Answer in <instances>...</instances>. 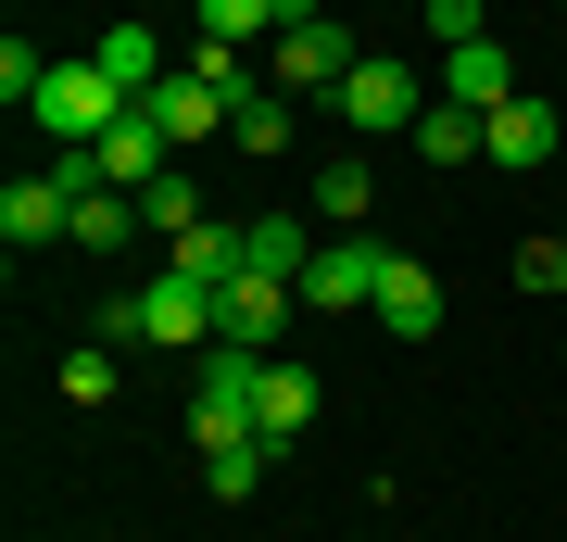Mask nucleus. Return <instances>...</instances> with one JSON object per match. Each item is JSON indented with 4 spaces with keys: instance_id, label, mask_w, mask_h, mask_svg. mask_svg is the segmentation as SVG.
Wrapping results in <instances>:
<instances>
[{
    "instance_id": "1",
    "label": "nucleus",
    "mask_w": 567,
    "mask_h": 542,
    "mask_svg": "<svg viewBox=\"0 0 567 542\" xmlns=\"http://www.w3.org/2000/svg\"><path fill=\"white\" fill-rule=\"evenodd\" d=\"M215 328H227V290L177 278V265H164L152 290H114L102 303V341H152V354H215Z\"/></svg>"
},
{
    "instance_id": "2",
    "label": "nucleus",
    "mask_w": 567,
    "mask_h": 542,
    "mask_svg": "<svg viewBox=\"0 0 567 542\" xmlns=\"http://www.w3.org/2000/svg\"><path fill=\"white\" fill-rule=\"evenodd\" d=\"M429 89H442V76H416L404 51H365L353 76H341V101H328V114H341L353 140H391V126H404V140H416V114H429Z\"/></svg>"
},
{
    "instance_id": "3",
    "label": "nucleus",
    "mask_w": 567,
    "mask_h": 542,
    "mask_svg": "<svg viewBox=\"0 0 567 542\" xmlns=\"http://www.w3.org/2000/svg\"><path fill=\"white\" fill-rule=\"evenodd\" d=\"M379 278H391V241H365V227H328V241L303 253V290L316 316H379Z\"/></svg>"
},
{
    "instance_id": "4",
    "label": "nucleus",
    "mask_w": 567,
    "mask_h": 542,
    "mask_svg": "<svg viewBox=\"0 0 567 542\" xmlns=\"http://www.w3.org/2000/svg\"><path fill=\"white\" fill-rule=\"evenodd\" d=\"M252 391H265V354L252 341H215L203 354V379H189V442H252Z\"/></svg>"
},
{
    "instance_id": "5",
    "label": "nucleus",
    "mask_w": 567,
    "mask_h": 542,
    "mask_svg": "<svg viewBox=\"0 0 567 542\" xmlns=\"http://www.w3.org/2000/svg\"><path fill=\"white\" fill-rule=\"evenodd\" d=\"M353 39H341V25H290V39H265V89H290V101H316V114H328V101H341V76H353Z\"/></svg>"
},
{
    "instance_id": "6",
    "label": "nucleus",
    "mask_w": 567,
    "mask_h": 542,
    "mask_svg": "<svg viewBox=\"0 0 567 542\" xmlns=\"http://www.w3.org/2000/svg\"><path fill=\"white\" fill-rule=\"evenodd\" d=\"M114 114H140V101H126V89L102 76V63H51V89H39V126H51V152H89Z\"/></svg>"
},
{
    "instance_id": "7",
    "label": "nucleus",
    "mask_w": 567,
    "mask_h": 542,
    "mask_svg": "<svg viewBox=\"0 0 567 542\" xmlns=\"http://www.w3.org/2000/svg\"><path fill=\"white\" fill-rule=\"evenodd\" d=\"M63 227H76V177H63V164H51V177H13V190H0V241H13V253L63 241Z\"/></svg>"
},
{
    "instance_id": "8",
    "label": "nucleus",
    "mask_w": 567,
    "mask_h": 542,
    "mask_svg": "<svg viewBox=\"0 0 567 542\" xmlns=\"http://www.w3.org/2000/svg\"><path fill=\"white\" fill-rule=\"evenodd\" d=\"M140 114H152V126H164V140H177V152H189V140H215V126H227V89L203 76V63H177V76H164V89L140 101Z\"/></svg>"
},
{
    "instance_id": "9",
    "label": "nucleus",
    "mask_w": 567,
    "mask_h": 542,
    "mask_svg": "<svg viewBox=\"0 0 567 542\" xmlns=\"http://www.w3.org/2000/svg\"><path fill=\"white\" fill-rule=\"evenodd\" d=\"M164 265H177V278H203V290H227V278H252V227L203 215V227H177V241H164Z\"/></svg>"
},
{
    "instance_id": "10",
    "label": "nucleus",
    "mask_w": 567,
    "mask_h": 542,
    "mask_svg": "<svg viewBox=\"0 0 567 542\" xmlns=\"http://www.w3.org/2000/svg\"><path fill=\"white\" fill-rule=\"evenodd\" d=\"M442 101H466V114H505V101H517V51H505V39L442 51Z\"/></svg>"
},
{
    "instance_id": "11",
    "label": "nucleus",
    "mask_w": 567,
    "mask_h": 542,
    "mask_svg": "<svg viewBox=\"0 0 567 542\" xmlns=\"http://www.w3.org/2000/svg\"><path fill=\"white\" fill-rule=\"evenodd\" d=\"M252 429H265V442H303V429H316V366H290V354H265V391H252Z\"/></svg>"
},
{
    "instance_id": "12",
    "label": "nucleus",
    "mask_w": 567,
    "mask_h": 542,
    "mask_svg": "<svg viewBox=\"0 0 567 542\" xmlns=\"http://www.w3.org/2000/svg\"><path fill=\"white\" fill-rule=\"evenodd\" d=\"M290 316H303V290H290V278H227V328H215V341L278 354V328H290Z\"/></svg>"
},
{
    "instance_id": "13",
    "label": "nucleus",
    "mask_w": 567,
    "mask_h": 542,
    "mask_svg": "<svg viewBox=\"0 0 567 542\" xmlns=\"http://www.w3.org/2000/svg\"><path fill=\"white\" fill-rule=\"evenodd\" d=\"M379 328H391V341H429V328H442V278H429L416 253H391V278H379Z\"/></svg>"
},
{
    "instance_id": "14",
    "label": "nucleus",
    "mask_w": 567,
    "mask_h": 542,
    "mask_svg": "<svg viewBox=\"0 0 567 542\" xmlns=\"http://www.w3.org/2000/svg\"><path fill=\"white\" fill-rule=\"evenodd\" d=\"M555 140H567V114L543 89H517L505 114H492V164H555Z\"/></svg>"
},
{
    "instance_id": "15",
    "label": "nucleus",
    "mask_w": 567,
    "mask_h": 542,
    "mask_svg": "<svg viewBox=\"0 0 567 542\" xmlns=\"http://www.w3.org/2000/svg\"><path fill=\"white\" fill-rule=\"evenodd\" d=\"M89 63H102V76H114L126 101H152L164 76H177V63H164V39H152V25H140V13H126V25H102V51H89Z\"/></svg>"
},
{
    "instance_id": "16",
    "label": "nucleus",
    "mask_w": 567,
    "mask_h": 542,
    "mask_svg": "<svg viewBox=\"0 0 567 542\" xmlns=\"http://www.w3.org/2000/svg\"><path fill=\"white\" fill-rule=\"evenodd\" d=\"M416 152H429V164H480V152H492V114H466V101H429V114H416Z\"/></svg>"
},
{
    "instance_id": "17",
    "label": "nucleus",
    "mask_w": 567,
    "mask_h": 542,
    "mask_svg": "<svg viewBox=\"0 0 567 542\" xmlns=\"http://www.w3.org/2000/svg\"><path fill=\"white\" fill-rule=\"evenodd\" d=\"M265 467H278V442H265V429H252V442H215V454H203V492H215V504H252Z\"/></svg>"
},
{
    "instance_id": "18",
    "label": "nucleus",
    "mask_w": 567,
    "mask_h": 542,
    "mask_svg": "<svg viewBox=\"0 0 567 542\" xmlns=\"http://www.w3.org/2000/svg\"><path fill=\"white\" fill-rule=\"evenodd\" d=\"M189 25L215 51H252V39H278V0H189Z\"/></svg>"
},
{
    "instance_id": "19",
    "label": "nucleus",
    "mask_w": 567,
    "mask_h": 542,
    "mask_svg": "<svg viewBox=\"0 0 567 542\" xmlns=\"http://www.w3.org/2000/svg\"><path fill=\"white\" fill-rule=\"evenodd\" d=\"M290 126H303V101H290V89H252L240 114H227V140H240V152H290Z\"/></svg>"
},
{
    "instance_id": "20",
    "label": "nucleus",
    "mask_w": 567,
    "mask_h": 542,
    "mask_svg": "<svg viewBox=\"0 0 567 542\" xmlns=\"http://www.w3.org/2000/svg\"><path fill=\"white\" fill-rule=\"evenodd\" d=\"M126 227H140V202H126V190H76V227H63V241H76V253H114Z\"/></svg>"
},
{
    "instance_id": "21",
    "label": "nucleus",
    "mask_w": 567,
    "mask_h": 542,
    "mask_svg": "<svg viewBox=\"0 0 567 542\" xmlns=\"http://www.w3.org/2000/svg\"><path fill=\"white\" fill-rule=\"evenodd\" d=\"M51 391H63V403H114V341H102V328H89V341L51 366Z\"/></svg>"
},
{
    "instance_id": "22",
    "label": "nucleus",
    "mask_w": 567,
    "mask_h": 542,
    "mask_svg": "<svg viewBox=\"0 0 567 542\" xmlns=\"http://www.w3.org/2000/svg\"><path fill=\"white\" fill-rule=\"evenodd\" d=\"M303 227H290V215H252V278H303Z\"/></svg>"
},
{
    "instance_id": "23",
    "label": "nucleus",
    "mask_w": 567,
    "mask_h": 542,
    "mask_svg": "<svg viewBox=\"0 0 567 542\" xmlns=\"http://www.w3.org/2000/svg\"><path fill=\"white\" fill-rule=\"evenodd\" d=\"M140 227H152V241H177V227H203V190H189V177H152V190H140Z\"/></svg>"
},
{
    "instance_id": "24",
    "label": "nucleus",
    "mask_w": 567,
    "mask_h": 542,
    "mask_svg": "<svg viewBox=\"0 0 567 542\" xmlns=\"http://www.w3.org/2000/svg\"><path fill=\"white\" fill-rule=\"evenodd\" d=\"M365 202H379L365 164H328V177H316V215H328V227H365Z\"/></svg>"
},
{
    "instance_id": "25",
    "label": "nucleus",
    "mask_w": 567,
    "mask_h": 542,
    "mask_svg": "<svg viewBox=\"0 0 567 542\" xmlns=\"http://www.w3.org/2000/svg\"><path fill=\"white\" fill-rule=\"evenodd\" d=\"M466 39H492V0H429V51H466Z\"/></svg>"
},
{
    "instance_id": "26",
    "label": "nucleus",
    "mask_w": 567,
    "mask_h": 542,
    "mask_svg": "<svg viewBox=\"0 0 567 542\" xmlns=\"http://www.w3.org/2000/svg\"><path fill=\"white\" fill-rule=\"evenodd\" d=\"M517 290H567V241H517Z\"/></svg>"
},
{
    "instance_id": "27",
    "label": "nucleus",
    "mask_w": 567,
    "mask_h": 542,
    "mask_svg": "<svg viewBox=\"0 0 567 542\" xmlns=\"http://www.w3.org/2000/svg\"><path fill=\"white\" fill-rule=\"evenodd\" d=\"M555 76H567V63H555Z\"/></svg>"
}]
</instances>
